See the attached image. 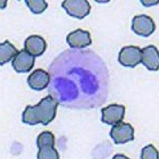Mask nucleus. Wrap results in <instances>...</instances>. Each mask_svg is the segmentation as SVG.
I'll list each match as a JSON object with an SVG mask.
<instances>
[{
  "label": "nucleus",
  "instance_id": "13",
  "mask_svg": "<svg viewBox=\"0 0 159 159\" xmlns=\"http://www.w3.org/2000/svg\"><path fill=\"white\" fill-rule=\"evenodd\" d=\"M19 51L7 40L0 44V64L2 66L15 57Z\"/></svg>",
  "mask_w": 159,
  "mask_h": 159
},
{
  "label": "nucleus",
  "instance_id": "15",
  "mask_svg": "<svg viewBox=\"0 0 159 159\" xmlns=\"http://www.w3.org/2000/svg\"><path fill=\"white\" fill-rule=\"evenodd\" d=\"M158 154L154 147L149 145L143 149L141 157L142 159H158Z\"/></svg>",
  "mask_w": 159,
  "mask_h": 159
},
{
  "label": "nucleus",
  "instance_id": "10",
  "mask_svg": "<svg viewBox=\"0 0 159 159\" xmlns=\"http://www.w3.org/2000/svg\"><path fill=\"white\" fill-rule=\"evenodd\" d=\"M25 50L34 57L41 56L47 48L46 42L41 36L33 35L27 38L24 42Z\"/></svg>",
  "mask_w": 159,
  "mask_h": 159
},
{
  "label": "nucleus",
  "instance_id": "2",
  "mask_svg": "<svg viewBox=\"0 0 159 159\" xmlns=\"http://www.w3.org/2000/svg\"><path fill=\"white\" fill-rule=\"evenodd\" d=\"M54 137L49 131H44L39 136L37 144L39 149V159H59L57 151L54 148Z\"/></svg>",
  "mask_w": 159,
  "mask_h": 159
},
{
  "label": "nucleus",
  "instance_id": "14",
  "mask_svg": "<svg viewBox=\"0 0 159 159\" xmlns=\"http://www.w3.org/2000/svg\"><path fill=\"white\" fill-rule=\"evenodd\" d=\"M27 7L34 14H40L47 9L48 4L43 0H25Z\"/></svg>",
  "mask_w": 159,
  "mask_h": 159
},
{
  "label": "nucleus",
  "instance_id": "3",
  "mask_svg": "<svg viewBox=\"0 0 159 159\" xmlns=\"http://www.w3.org/2000/svg\"><path fill=\"white\" fill-rule=\"evenodd\" d=\"M62 7L70 16L79 19L86 16L91 10L89 3L85 0H66Z\"/></svg>",
  "mask_w": 159,
  "mask_h": 159
},
{
  "label": "nucleus",
  "instance_id": "7",
  "mask_svg": "<svg viewBox=\"0 0 159 159\" xmlns=\"http://www.w3.org/2000/svg\"><path fill=\"white\" fill-rule=\"evenodd\" d=\"M125 107L113 104L103 108L102 111V121L109 125H115L122 121L125 114Z\"/></svg>",
  "mask_w": 159,
  "mask_h": 159
},
{
  "label": "nucleus",
  "instance_id": "9",
  "mask_svg": "<svg viewBox=\"0 0 159 159\" xmlns=\"http://www.w3.org/2000/svg\"><path fill=\"white\" fill-rule=\"evenodd\" d=\"M66 41L70 47L76 48H84L92 43L90 33L81 29L70 33L67 36Z\"/></svg>",
  "mask_w": 159,
  "mask_h": 159
},
{
  "label": "nucleus",
  "instance_id": "1",
  "mask_svg": "<svg viewBox=\"0 0 159 159\" xmlns=\"http://www.w3.org/2000/svg\"><path fill=\"white\" fill-rule=\"evenodd\" d=\"M59 105L50 95L42 99L38 104L27 106L23 113V122L30 125L42 123L47 125L56 117Z\"/></svg>",
  "mask_w": 159,
  "mask_h": 159
},
{
  "label": "nucleus",
  "instance_id": "8",
  "mask_svg": "<svg viewBox=\"0 0 159 159\" xmlns=\"http://www.w3.org/2000/svg\"><path fill=\"white\" fill-rule=\"evenodd\" d=\"M35 57L30 55L25 50L18 52L12 61V65L18 73H26L30 71L34 66Z\"/></svg>",
  "mask_w": 159,
  "mask_h": 159
},
{
  "label": "nucleus",
  "instance_id": "6",
  "mask_svg": "<svg viewBox=\"0 0 159 159\" xmlns=\"http://www.w3.org/2000/svg\"><path fill=\"white\" fill-rule=\"evenodd\" d=\"M155 29L154 21L147 15H141L133 18L132 29L137 35L148 37L154 32Z\"/></svg>",
  "mask_w": 159,
  "mask_h": 159
},
{
  "label": "nucleus",
  "instance_id": "5",
  "mask_svg": "<svg viewBox=\"0 0 159 159\" xmlns=\"http://www.w3.org/2000/svg\"><path fill=\"white\" fill-rule=\"evenodd\" d=\"M142 50L138 47L130 46L122 49L118 60L122 65L133 68L142 62Z\"/></svg>",
  "mask_w": 159,
  "mask_h": 159
},
{
  "label": "nucleus",
  "instance_id": "12",
  "mask_svg": "<svg viewBox=\"0 0 159 159\" xmlns=\"http://www.w3.org/2000/svg\"><path fill=\"white\" fill-rule=\"evenodd\" d=\"M50 76L48 73L41 69L35 70L29 76L27 82L30 87L36 90H41L49 83Z\"/></svg>",
  "mask_w": 159,
  "mask_h": 159
},
{
  "label": "nucleus",
  "instance_id": "11",
  "mask_svg": "<svg viewBox=\"0 0 159 159\" xmlns=\"http://www.w3.org/2000/svg\"><path fill=\"white\" fill-rule=\"evenodd\" d=\"M142 62L149 70L157 71L159 69V56L157 48L149 45L142 50Z\"/></svg>",
  "mask_w": 159,
  "mask_h": 159
},
{
  "label": "nucleus",
  "instance_id": "4",
  "mask_svg": "<svg viewBox=\"0 0 159 159\" xmlns=\"http://www.w3.org/2000/svg\"><path fill=\"white\" fill-rule=\"evenodd\" d=\"M134 130L129 124L122 122L114 125L110 135L116 144H123L134 139Z\"/></svg>",
  "mask_w": 159,
  "mask_h": 159
}]
</instances>
